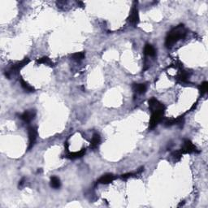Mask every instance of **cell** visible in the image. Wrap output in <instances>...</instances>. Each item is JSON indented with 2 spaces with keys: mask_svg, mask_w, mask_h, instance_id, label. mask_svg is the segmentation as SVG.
Masks as SVG:
<instances>
[{
  "mask_svg": "<svg viewBox=\"0 0 208 208\" xmlns=\"http://www.w3.org/2000/svg\"><path fill=\"white\" fill-rule=\"evenodd\" d=\"M37 63H38V64H42L48 65V66H50V67H53V64H54L53 62L51 60V59H49L48 57H46V56L39 59V60H37Z\"/></svg>",
  "mask_w": 208,
  "mask_h": 208,
  "instance_id": "16",
  "label": "cell"
},
{
  "mask_svg": "<svg viewBox=\"0 0 208 208\" xmlns=\"http://www.w3.org/2000/svg\"><path fill=\"white\" fill-rule=\"evenodd\" d=\"M21 86H22V88L25 90V91H27V92H34L35 90L34 88H33L32 86H30L28 82H26L25 81H24L23 78H21Z\"/></svg>",
  "mask_w": 208,
  "mask_h": 208,
  "instance_id": "14",
  "label": "cell"
},
{
  "mask_svg": "<svg viewBox=\"0 0 208 208\" xmlns=\"http://www.w3.org/2000/svg\"><path fill=\"white\" fill-rule=\"evenodd\" d=\"M36 116V112L34 110H28L25 111L22 115L21 116V118L26 123L31 122Z\"/></svg>",
  "mask_w": 208,
  "mask_h": 208,
  "instance_id": "8",
  "label": "cell"
},
{
  "mask_svg": "<svg viewBox=\"0 0 208 208\" xmlns=\"http://www.w3.org/2000/svg\"><path fill=\"white\" fill-rule=\"evenodd\" d=\"M100 142H101V137H100L99 134L94 133L93 135V137L90 141V148L96 149L99 146Z\"/></svg>",
  "mask_w": 208,
  "mask_h": 208,
  "instance_id": "11",
  "label": "cell"
},
{
  "mask_svg": "<svg viewBox=\"0 0 208 208\" xmlns=\"http://www.w3.org/2000/svg\"><path fill=\"white\" fill-rule=\"evenodd\" d=\"M149 108L151 113H164L165 106L162 102H160L155 98H151L149 100Z\"/></svg>",
  "mask_w": 208,
  "mask_h": 208,
  "instance_id": "2",
  "label": "cell"
},
{
  "mask_svg": "<svg viewBox=\"0 0 208 208\" xmlns=\"http://www.w3.org/2000/svg\"><path fill=\"white\" fill-rule=\"evenodd\" d=\"M144 53L147 56H155V50L150 44H146L144 47Z\"/></svg>",
  "mask_w": 208,
  "mask_h": 208,
  "instance_id": "13",
  "label": "cell"
},
{
  "mask_svg": "<svg viewBox=\"0 0 208 208\" xmlns=\"http://www.w3.org/2000/svg\"><path fill=\"white\" fill-rule=\"evenodd\" d=\"M24 180H25V178H23V179H22V180H21V181H20V183H19V186H21V185H23V184H24Z\"/></svg>",
  "mask_w": 208,
  "mask_h": 208,
  "instance_id": "22",
  "label": "cell"
},
{
  "mask_svg": "<svg viewBox=\"0 0 208 208\" xmlns=\"http://www.w3.org/2000/svg\"><path fill=\"white\" fill-rule=\"evenodd\" d=\"M188 77H189V75H188L187 72L183 71V72H180L178 76H176V79L180 82H186L188 81Z\"/></svg>",
  "mask_w": 208,
  "mask_h": 208,
  "instance_id": "17",
  "label": "cell"
},
{
  "mask_svg": "<svg viewBox=\"0 0 208 208\" xmlns=\"http://www.w3.org/2000/svg\"><path fill=\"white\" fill-rule=\"evenodd\" d=\"M84 57H85V52H76V53L71 55V58L76 61H80V60H83Z\"/></svg>",
  "mask_w": 208,
  "mask_h": 208,
  "instance_id": "18",
  "label": "cell"
},
{
  "mask_svg": "<svg viewBox=\"0 0 208 208\" xmlns=\"http://www.w3.org/2000/svg\"><path fill=\"white\" fill-rule=\"evenodd\" d=\"M86 154V149H81L80 151H76V152H72L67 154V158L69 160H76L79 158H81L84 156V155Z\"/></svg>",
  "mask_w": 208,
  "mask_h": 208,
  "instance_id": "10",
  "label": "cell"
},
{
  "mask_svg": "<svg viewBox=\"0 0 208 208\" xmlns=\"http://www.w3.org/2000/svg\"><path fill=\"white\" fill-rule=\"evenodd\" d=\"M61 185L60 180L57 176H52L51 178V186L54 189H59Z\"/></svg>",
  "mask_w": 208,
  "mask_h": 208,
  "instance_id": "15",
  "label": "cell"
},
{
  "mask_svg": "<svg viewBox=\"0 0 208 208\" xmlns=\"http://www.w3.org/2000/svg\"><path fill=\"white\" fill-rule=\"evenodd\" d=\"M116 178V176H114L113 174H105V175L102 176L98 180V184H102V185H107V184H110V183L112 182Z\"/></svg>",
  "mask_w": 208,
  "mask_h": 208,
  "instance_id": "7",
  "label": "cell"
},
{
  "mask_svg": "<svg viewBox=\"0 0 208 208\" xmlns=\"http://www.w3.org/2000/svg\"><path fill=\"white\" fill-rule=\"evenodd\" d=\"M128 20H129V21L130 23L134 25H136L138 24V22H139L138 10H137V8L136 7H133L132 8Z\"/></svg>",
  "mask_w": 208,
  "mask_h": 208,
  "instance_id": "6",
  "label": "cell"
},
{
  "mask_svg": "<svg viewBox=\"0 0 208 208\" xmlns=\"http://www.w3.org/2000/svg\"><path fill=\"white\" fill-rule=\"evenodd\" d=\"M180 150L183 155L184 154H191V153H198L196 146L192 143V141L188 139L185 140L182 149H180Z\"/></svg>",
  "mask_w": 208,
  "mask_h": 208,
  "instance_id": "3",
  "label": "cell"
},
{
  "mask_svg": "<svg viewBox=\"0 0 208 208\" xmlns=\"http://www.w3.org/2000/svg\"><path fill=\"white\" fill-rule=\"evenodd\" d=\"M163 116L164 113H151V118L149 124V128L150 129L156 127V125L162 120Z\"/></svg>",
  "mask_w": 208,
  "mask_h": 208,
  "instance_id": "5",
  "label": "cell"
},
{
  "mask_svg": "<svg viewBox=\"0 0 208 208\" xmlns=\"http://www.w3.org/2000/svg\"><path fill=\"white\" fill-rule=\"evenodd\" d=\"M29 63V59L25 58L23 60H21L20 62L16 63L15 64H13L11 67V71H15V72H18L19 70H21V68H23L25 65H27Z\"/></svg>",
  "mask_w": 208,
  "mask_h": 208,
  "instance_id": "9",
  "label": "cell"
},
{
  "mask_svg": "<svg viewBox=\"0 0 208 208\" xmlns=\"http://www.w3.org/2000/svg\"><path fill=\"white\" fill-rule=\"evenodd\" d=\"M28 133H29V143L28 149L30 150L33 146H34L36 140H37V128L34 126H31L28 129Z\"/></svg>",
  "mask_w": 208,
  "mask_h": 208,
  "instance_id": "4",
  "label": "cell"
},
{
  "mask_svg": "<svg viewBox=\"0 0 208 208\" xmlns=\"http://www.w3.org/2000/svg\"><path fill=\"white\" fill-rule=\"evenodd\" d=\"M133 90L137 94H144L146 91V86L145 84H134L133 86Z\"/></svg>",
  "mask_w": 208,
  "mask_h": 208,
  "instance_id": "12",
  "label": "cell"
},
{
  "mask_svg": "<svg viewBox=\"0 0 208 208\" xmlns=\"http://www.w3.org/2000/svg\"><path fill=\"white\" fill-rule=\"evenodd\" d=\"M135 174L134 173H126V174H123V175H121V177H122V179H128L129 178V177H131V176H134Z\"/></svg>",
  "mask_w": 208,
  "mask_h": 208,
  "instance_id": "21",
  "label": "cell"
},
{
  "mask_svg": "<svg viewBox=\"0 0 208 208\" xmlns=\"http://www.w3.org/2000/svg\"><path fill=\"white\" fill-rule=\"evenodd\" d=\"M186 35V31H185L184 25H180L176 28L172 29L168 33V34L166 37L165 41V45L167 47H171L173 46L176 42H177L179 40L183 39Z\"/></svg>",
  "mask_w": 208,
  "mask_h": 208,
  "instance_id": "1",
  "label": "cell"
},
{
  "mask_svg": "<svg viewBox=\"0 0 208 208\" xmlns=\"http://www.w3.org/2000/svg\"><path fill=\"white\" fill-rule=\"evenodd\" d=\"M182 152H181V150H177V151H175V152L172 154V156L176 160H180V158L182 157Z\"/></svg>",
  "mask_w": 208,
  "mask_h": 208,
  "instance_id": "20",
  "label": "cell"
},
{
  "mask_svg": "<svg viewBox=\"0 0 208 208\" xmlns=\"http://www.w3.org/2000/svg\"><path fill=\"white\" fill-rule=\"evenodd\" d=\"M65 147H66V150H68V143H67V142H65Z\"/></svg>",
  "mask_w": 208,
  "mask_h": 208,
  "instance_id": "23",
  "label": "cell"
},
{
  "mask_svg": "<svg viewBox=\"0 0 208 208\" xmlns=\"http://www.w3.org/2000/svg\"><path fill=\"white\" fill-rule=\"evenodd\" d=\"M208 90V82L207 81H204L199 86V91L202 94H206V91Z\"/></svg>",
  "mask_w": 208,
  "mask_h": 208,
  "instance_id": "19",
  "label": "cell"
}]
</instances>
